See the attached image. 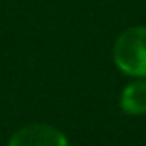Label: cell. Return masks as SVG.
Segmentation results:
<instances>
[{
	"label": "cell",
	"mask_w": 146,
	"mask_h": 146,
	"mask_svg": "<svg viewBox=\"0 0 146 146\" xmlns=\"http://www.w3.org/2000/svg\"><path fill=\"white\" fill-rule=\"evenodd\" d=\"M114 62L127 75L146 77V28L125 30L114 43Z\"/></svg>",
	"instance_id": "obj_1"
},
{
	"label": "cell",
	"mask_w": 146,
	"mask_h": 146,
	"mask_svg": "<svg viewBox=\"0 0 146 146\" xmlns=\"http://www.w3.org/2000/svg\"><path fill=\"white\" fill-rule=\"evenodd\" d=\"M8 146H68V141L58 129L51 125L32 124L19 129Z\"/></svg>",
	"instance_id": "obj_2"
},
{
	"label": "cell",
	"mask_w": 146,
	"mask_h": 146,
	"mask_svg": "<svg viewBox=\"0 0 146 146\" xmlns=\"http://www.w3.org/2000/svg\"><path fill=\"white\" fill-rule=\"evenodd\" d=\"M122 109L127 114H146V81H137L122 92Z\"/></svg>",
	"instance_id": "obj_3"
}]
</instances>
